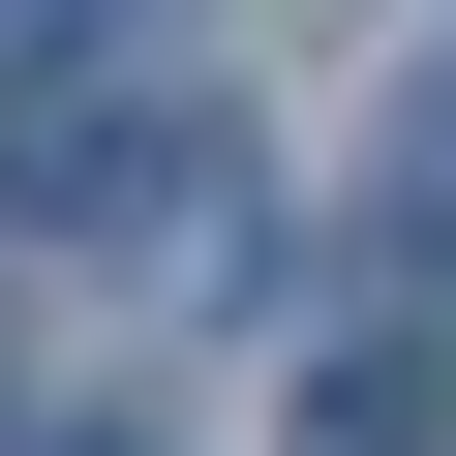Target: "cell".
Returning <instances> with one entry per match:
<instances>
[{"mask_svg":"<svg viewBox=\"0 0 456 456\" xmlns=\"http://www.w3.org/2000/svg\"><path fill=\"white\" fill-rule=\"evenodd\" d=\"M274 456H456V395H426V305H365L335 365H305V426Z\"/></svg>","mask_w":456,"mask_h":456,"instance_id":"cell-1","label":"cell"},{"mask_svg":"<svg viewBox=\"0 0 456 456\" xmlns=\"http://www.w3.org/2000/svg\"><path fill=\"white\" fill-rule=\"evenodd\" d=\"M61 456H152V426H61Z\"/></svg>","mask_w":456,"mask_h":456,"instance_id":"cell-2","label":"cell"}]
</instances>
